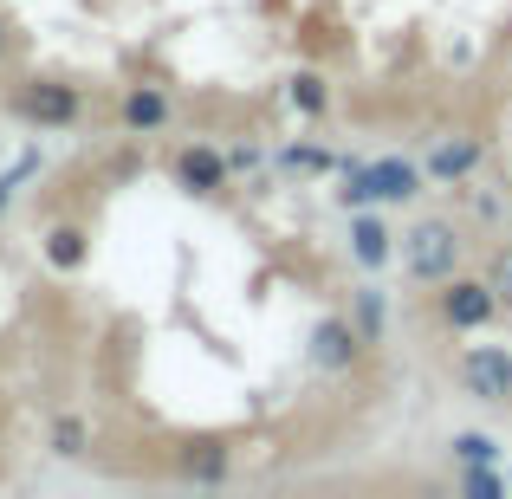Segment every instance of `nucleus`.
Here are the masks:
<instances>
[{
  "mask_svg": "<svg viewBox=\"0 0 512 499\" xmlns=\"http://www.w3.org/2000/svg\"><path fill=\"white\" fill-rule=\"evenodd\" d=\"M493 312H500V299H493L487 279H454V286L441 292V318H448L454 331H480Z\"/></svg>",
  "mask_w": 512,
  "mask_h": 499,
  "instance_id": "obj_5",
  "label": "nucleus"
},
{
  "mask_svg": "<svg viewBox=\"0 0 512 499\" xmlns=\"http://www.w3.org/2000/svg\"><path fill=\"white\" fill-rule=\"evenodd\" d=\"M454 454H461L467 467H487V461H493V454H500V448H493L487 435H454Z\"/></svg>",
  "mask_w": 512,
  "mask_h": 499,
  "instance_id": "obj_17",
  "label": "nucleus"
},
{
  "mask_svg": "<svg viewBox=\"0 0 512 499\" xmlns=\"http://www.w3.org/2000/svg\"><path fill=\"white\" fill-rule=\"evenodd\" d=\"M461 383H467V396H480V402H512V357L500 344H474L461 357Z\"/></svg>",
  "mask_w": 512,
  "mask_h": 499,
  "instance_id": "obj_4",
  "label": "nucleus"
},
{
  "mask_svg": "<svg viewBox=\"0 0 512 499\" xmlns=\"http://www.w3.org/2000/svg\"><path fill=\"white\" fill-rule=\"evenodd\" d=\"M0 59H7V20H0Z\"/></svg>",
  "mask_w": 512,
  "mask_h": 499,
  "instance_id": "obj_20",
  "label": "nucleus"
},
{
  "mask_svg": "<svg viewBox=\"0 0 512 499\" xmlns=\"http://www.w3.org/2000/svg\"><path fill=\"white\" fill-rule=\"evenodd\" d=\"M292 169H325V150H286Z\"/></svg>",
  "mask_w": 512,
  "mask_h": 499,
  "instance_id": "obj_19",
  "label": "nucleus"
},
{
  "mask_svg": "<svg viewBox=\"0 0 512 499\" xmlns=\"http://www.w3.org/2000/svg\"><path fill=\"white\" fill-rule=\"evenodd\" d=\"M85 422H78V415H59V422H52V454H59V461H78V454H85Z\"/></svg>",
  "mask_w": 512,
  "mask_h": 499,
  "instance_id": "obj_14",
  "label": "nucleus"
},
{
  "mask_svg": "<svg viewBox=\"0 0 512 499\" xmlns=\"http://www.w3.org/2000/svg\"><path fill=\"white\" fill-rule=\"evenodd\" d=\"M357 331H363V344L383 331V292H376V286H363V292H357Z\"/></svg>",
  "mask_w": 512,
  "mask_h": 499,
  "instance_id": "obj_15",
  "label": "nucleus"
},
{
  "mask_svg": "<svg viewBox=\"0 0 512 499\" xmlns=\"http://www.w3.org/2000/svg\"><path fill=\"white\" fill-rule=\"evenodd\" d=\"M415 163H402V156H383V163H350L344 169V208H363V201H409L415 195Z\"/></svg>",
  "mask_w": 512,
  "mask_h": 499,
  "instance_id": "obj_1",
  "label": "nucleus"
},
{
  "mask_svg": "<svg viewBox=\"0 0 512 499\" xmlns=\"http://www.w3.org/2000/svg\"><path fill=\"white\" fill-rule=\"evenodd\" d=\"M175 182H182L188 195H221L227 188V156L208 150V143H188V150L175 156Z\"/></svg>",
  "mask_w": 512,
  "mask_h": 499,
  "instance_id": "obj_6",
  "label": "nucleus"
},
{
  "mask_svg": "<svg viewBox=\"0 0 512 499\" xmlns=\"http://www.w3.org/2000/svg\"><path fill=\"white\" fill-rule=\"evenodd\" d=\"M286 98H292V111H305V117H318V111H325V78H318V72H292V85H286Z\"/></svg>",
  "mask_w": 512,
  "mask_h": 499,
  "instance_id": "obj_13",
  "label": "nucleus"
},
{
  "mask_svg": "<svg viewBox=\"0 0 512 499\" xmlns=\"http://www.w3.org/2000/svg\"><path fill=\"white\" fill-rule=\"evenodd\" d=\"M454 260H461V234L454 221H415L402 234V266L415 279H454Z\"/></svg>",
  "mask_w": 512,
  "mask_h": 499,
  "instance_id": "obj_2",
  "label": "nucleus"
},
{
  "mask_svg": "<svg viewBox=\"0 0 512 499\" xmlns=\"http://www.w3.org/2000/svg\"><path fill=\"white\" fill-rule=\"evenodd\" d=\"M175 467H182V480H227V448L221 441H188L175 454Z\"/></svg>",
  "mask_w": 512,
  "mask_h": 499,
  "instance_id": "obj_10",
  "label": "nucleus"
},
{
  "mask_svg": "<svg viewBox=\"0 0 512 499\" xmlns=\"http://www.w3.org/2000/svg\"><path fill=\"white\" fill-rule=\"evenodd\" d=\"M363 350V331L350 325V318H325V325L312 331V363L318 370H350Z\"/></svg>",
  "mask_w": 512,
  "mask_h": 499,
  "instance_id": "obj_7",
  "label": "nucleus"
},
{
  "mask_svg": "<svg viewBox=\"0 0 512 499\" xmlns=\"http://www.w3.org/2000/svg\"><path fill=\"white\" fill-rule=\"evenodd\" d=\"M169 124V91L156 85H130L124 91V130H137V137H150V130Z\"/></svg>",
  "mask_w": 512,
  "mask_h": 499,
  "instance_id": "obj_9",
  "label": "nucleus"
},
{
  "mask_svg": "<svg viewBox=\"0 0 512 499\" xmlns=\"http://www.w3.org/2000/svg\"><path fill=\"white\" fill-rule=\"evenodd\" d=\"M7 104H13V117H26V124H39V130H65V124H78V111H85L78 85H59V78H26Z\"/></svg>",
  "mask_w": 512,
  "mask_h": 499,
  "instance_id": "obj_3",
  "label": "nucleus"
},
{
  "mask_svg": "<svg viewBox=\"0 0 512 499\" xmlns=\"http://www.w3.org/2000/svg\"><path fill=\"white\" fill-rule=\"evenodd\" d=\"M467 493H480V499H487V493H500V480H493L487 467H474V474H467Z\"/></svg>",
  "mask_w": 512,
  "mask_h": 499,
  "instance_id": "obj_18",
  "label": "nucleus"
},
{
  "mask_svg": "<svg viewBox=\"0 0 512 499\" xmlns=\"http://www.w3.org/2000/svg\"><path fill=\"white\" fill-rule=\"evenodd\" d=\"M350 253H357V266H383L389 260V227L370 221V214H357V221H350Z\"/></svg>",
  "mask_w": 512,
  "mask_h": 499,
  "instance_id": "obj_12",
  "label": "nucleus"
},
{
  "mask_svg": "<svg viewBox=\"0 0 512 499\" xmlns=\"http://www.w3.org/2000/svg\"><path fill=\"white\" fill-rule=\"evenodd\" d=\"M474 163H480V143H474V137L435 143V156H428V169H435L441 182H461V175H474Z\"/></svg>",
  "mask_w": 512,
  "mask_h": 499,
  "instance_id": "obj_11",
  "label": "nucleus"
},
{
  "mask_svg": "<svg viewBox=\"0 0 512 499\" xmlns=\"http://www.w3.org/2000/svg\"><path fill=\"white\" fill-rule=\"evenodd\" d=\"M85 260H91V234L78 221L46 227V266H52V273H78Z\"/></svg>",
  "mask_w": 512,
  "mask_h": 499,
  "instance_id": "obj_8",
  "label": "nucleus"
},
{
  "mask_svg": "<svg viewBox=\"0 0 512 499\" xmlns=\"http://www.w3.org/2000/svg\"><path fill=\"white\" fill-rule=\"evenodd\" d=\"M487 286H493V299L512 312V247H500V253L487 260Z\"/></svg>",
  "mask_w": 512,
  "mask_h": 499,
  "instance_id": "obj_16",
  "label": "nucleus"
}]
</instances>
